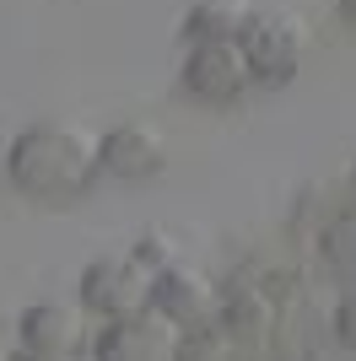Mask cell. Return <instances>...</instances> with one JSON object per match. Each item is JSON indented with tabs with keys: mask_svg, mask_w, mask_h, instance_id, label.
<instances>
[{
	"mask_svg": "<svg viewBox=\"0 0 356 361\" xmlns=\"http://www.w3.org/2000/svg\"><path fill=\"white\" fill-rule=\"evenodd\" d=\"M351 178H356V162H351Z\"/></svg>",
	"mask_w": 356,
	"mask_h": 361,
	"instance_id": "16",
	"label": "cell"
},
{
	"mask_svg": "<svg viewBox=\"0 0 356 361\" xmlns=\"http://www.w3.org/2000/svg\"><path fill=\"white\" fill-rule=\"evenodd\" d=\"M16 340L28 356H81V345L92 340L87 307L81 302H32L16 318Z\"/></svg>",
	"mask_w": 356,
	"mask_h": 361,
	"instance_id": "9",
	"label": "cell"
},
{
	"mask_svg": "<svg viewBox=\"0 0 356 361\" xmlns=\"http://www.w3.org/2000/svg\"><path fill=\"white\" fill-rule=\"evenodd\" d=\"M92 361H184V329L157 307L103 318L92 334Z\"/></svg>",
	"mask_w": 356,
	"mask_h": 361,
	"instance_id": "3",
	"label": "cell"
},
{
	"mask_svg": "<svg viewBox=\"0 0 356 361\" xmlns=\"http://www.w3.org/2000/svg\"><path fill=\"white\" fill-rule=\"evenodd\" d=\"M130 254L141 259L151 275H157V270H167V264H178V259H184V243H178L173 232H162V226H151V232H141V238L130 243Z\"/></svg>",
	"mask_w": 356,
	"mask_h": 361,
	"instance_id": "12",
	"label": "cell"
},
{
	"mask_svg": "<svg viewBox=\"0 0 356 361\" xmlns=\"http://www.w3.org/2000/svg\"><path fill=\"white\" fill-rule=\"evenodd\" d=\"M335 340L356 356V291H345L340 307H335Z\"/></svg>",
	"mask_w": 356,
	"mask_h": 361,
	"instance_id": "13",
	"label": "cell"
},
{
	"mask_svg": "<svg viewBox=\"0 0 356 361\" xmlns=\"http://www.w3.org/2000/svg\"><path fill=\"white\" fill-rule=\"evenodd\" d=\"M22 361H81V356H22Z\"/></svg>",
	"mask_w": 356,
	"mask_h": 361,
	"instance_id": "15",
	"label": "cell"
},
{
	"mask_svg": "<svg viewBox=\"0 0 356 361\" xmlns=\"http://www.w3.org/2000/svg\"><path fill=\"white\" fill-rule=\"evenodd\" d=\"M6 178L22 200L38 205H65V200L87 195L103 178L97 167V130L87 124H65V119H44L16 130L6 146Z\"/></svg>",
	"mask_w": 356,
	"mask_h": 361,
	"instance_id": "1",
	"label": "cell"
},
{
	"mask_svg": "<svg viewBox=\"0 0 356 361\" xmlns=\"http://www.w3.org/2000/svg\"><path fill=\"white\" fill-rule=\"evenodd\" d=\"M178 81H184V92H189L194 103H210V108L237 103V97L254 87L249 60H243L237 38H206V44H184Z\"/></svg>",
	"mask_w": 356,
	"mask_h": 361,
	"instance_id": "5",
	"label": "cell"
},
{
	"mask_svg": "<svg viewBox=\"0 0 356 361\" xmlns=\"http://www.w3.org/2000/svg\"><path fill=\"white\" fill-rule=\"evenodd\" d=\"M237 49L249 60V75L259 87H286L313 49V27L297 11H249L237 27Z\"/></svg>",
	"mask_w": 356,
	"mask_h": 361,
	"instance_id": "2",
	"label": "cell"
},
{
	"mask_svg": "<svg viewBox=\"0 0 356 361\" xmlns=\"http://www.w3.org/2000/svg\"><path fill=\"white\" fill-rule=\"evenodd\" d=\"M249 16V0H189V11L178 22L184 44H206V38H237Z\"/></svg>",
	"mask_w": 356,
	"mask_h": 361,
	"instance_id": "10",
	"label": "cell"
},
{
	"mask_svg": "<svg viewBox=\"0 0 356 361\" xmlns=\"http://www.w3.org/2000/svg\"><path fill=\"white\" fill-rule=\"evenodd\" d=\"M97 167L119 183H146L167 167V135L146 119H124L97 130Z\"/></svg>",
	"mask_w": 356,
	"mask_h": 361,
	"instance_id": "7",
	"label": "cell"
},
{
	"mask_svg": "<svg viewBox=\"0 0 356 361\" xmlns=\"http://www.w3.org/2000/svg\"><path fill=\"white\" fill-rule=\"evenodd\" d=\"M319 254H324V270L335 275L345 291H356V205L335 211L319 226Z\"/></svg>",
	"mask_w": 356,
	"mask_h": 361,
	"instance_id": "11",
	"label": "cell"
},
{
	"mask_svg": "<svg viewBox=\"0 0 356 361\" xmlns=\"http://www.w3.org/2000/svg\"><path fill=\"white\" fill-rule=\"evenodd\" d=\"M216 302H222V286H216L206 270H194L189 259H178V264L157 270V281H151V307L167 313L178 329L216 324Z\"/></svg>",
	"mask_w": 356,
	"mask_h": 361,
	"instance_id": "8",
	"label": "cell"
},
{
	"mask_svg": "<svg viewBox=\"0 0 356 361\" xmlns=\"http://www.w3.org/2000/svg\"><path fill=\"white\" fill-rule=\"evenodd\" d=\"M28 350H22V340H11V334H0V361H22Z\"/></svg>",
	"mask_w": 356,
	"mask_h": 361,
	"instance_id": "14",
	"label": "cell"
},
{
	"mask_svg": "<svg viewBox=\"0 0 356 361\" xmlns=\"http://www.w3.org/2000/svg\"><path fill=\"white\" fill-rule=\"evenodd\" d=\"M216 324L232 345H270L281 334V297L259 270H237L232 286H222V302H216Z\"/></svg>",
	"mask_w": 356,
	"mask_h": 361,
	"instance_id": "4",
	"label": "cell"
},
{
	"mask_svg": "<svg viewBox=\"0 0 356 361\" xmlns=\"http://www.w3.org/2000/svg\"><path fill=\"white\" fill-rule=\"evenodd\" d=\"M151 281H157V275L124 248V254L92 259L87 270H81V286L76 291H81V307H87L92 318H124V313L151 307Z\"/></svg>",
	"mask_w": 356,
	"mask_h": 361,
	"instance_id": "6",
	"label": "cell"
}]
</instances>
